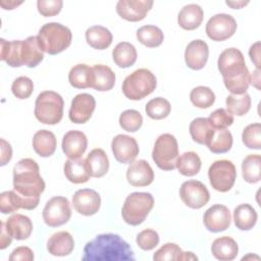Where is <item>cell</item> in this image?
Instances as JSON below:
<instances>
[{
  "label": "cell",
  "mask_w": 261,
  "mask_h": 261,
  "mask_svg": "<svg viewBox=\"0 0 261 261\" xmlns=\"http://www.w3.org/2000/svg\"><path fill=\"white\" fill-rule=\"evenodd\" d=\"M0 59L11 67L22 66L21 62V40H0Z\"/></svg>",
  "instance_id": "31"
},
{
  "label": "cell",
  "mask_w": 261,
  "mask_h": 261,
  "mask_svg": "<svg viewBox=\"0 0 261 261\" xmlns=\"http://www.w3.org/2000/svg\"><path fill=\"white\" fill-rule=\"evenodd\" d=\"M257 212L250 204H241L233 210V221L237 228L250 230L257 222Z\"/></svg>",
  "instance_id": "35"
},
{
  "label": "cell",
  "mask_w": 261,
  "mask_h": 261,
  "mask_svg": "<svg viewBox=\"0 0 261 261\" xmlns=\"http://www.w3.org/2000/svg\"><path fill=\"white\" fill-rule=\"evenodd\" d=\"M12 237L10 236V233L7 231L6 226H5V222L1 221V238H0V249L4 250L5 248H7L12 241Z\"/></svg>",
  "instance_id": "54"
},
{
  "label": "cell",
  "mask_w": 261,
  "mask_h": 261,
  "mask_svg": "<svg viewBox=\"0 0 261 261\" xmlns=\"http://www.w3.org/2000/svg\"><path fill=\"white\" fill-rule=\"evenodd\" d=\"M138 41L149 48H155L162 44L164 40L163 32L156 25H143L137 31Z\"/></svg>",
  "instance_id": "39"
},
{
  "label": "cell",
  "mask_w": 261,
  "mask_h": 261,
  "mask_svg": "<svg viewBox=\"0 0 261 261\" xmlns=\"http://www.w3.org/2000/svg\"><path fill=\"white\" fill-rule=\"evenodd\" d=\"M88 146L86 135L81 130H69L62 139V151L69 159L81 158Z\"/></svg>",
  "instance_id": "20"
},
{
  "label": "cell",
  "mask_w": 261,
  "mask_h": 261,
  "mask_svg": "<svg viewBox=\"0 0 261 261\" xmlns=\"http://www.w3.org/2000/svg\"><path fill=\"white\" fill-rule=\"evenodd\" d=\"M96 107L95 98L88 94L82 93L76 95L69 108V119L74 123H86L92 116Z\"/></svg>",
  "instance_id": "16"
},
{
  "label": "cell",
  "mask_w": 261,
  "mask_h": 261,
  "mask_svg": "<svg viewBox=\"0 0 261 261\" xmlns=\"http://www.w3.org/2000/svg\"><path fill=\"white\" fill-rule=\"evenodd\" d=\"M5 226L10 236L17 240H27L33 231L32 220L22 214L16 213L11 215L5 222Z\"/></svg>",
  "instance_id": "23"
},
{
  "label": "cell",
  "mask_w": 261,
  "mask_h": 261,
  "mask_svg": "<svg viewBox=\"0 0 261 261\" xmlns=\"http://www.w3.org/2000/svg\"><path fill=\"white\" fill-rule=\"evenodd\" d=\"M249 56L257 69H260V42L254 43L249 49Z\"/></svg>",
  "instance_id": "53"
},
{
  "label": "cell",
  "mask_w": 261,
  "mask_h": 261,
  "mask_svg": "<svg viewBox=\"0 0 261 261\" xmlns=\"http://www.w3.org/2000/svg\"><path fill=\"white\" fill-rule=\"evenodd\" d=\"M152 158L155 164L162 170H173L178 158V145L171 134L160 135L152 151Z\"/></svg>",
  "instance_id": "8"
},
{
  "label": "cell",
  "mask_w": 261,
  "mask_h": 261,
  "mask_svg": "<svg viewBox=\"0 0 261 261\" xmlns=\"http://www.w3.org/2000/svg\"><path fill=\"white\" fill-rule=\"evenodd\" d=\"M145 111L150 118L160 120L169 115L171 111V105L165 98L157 97L150 100L146 104Z\"/></svg>",
  "instance_id": "43"
},
{
  "label": "cell",
  "mask_w": 261,
  "mask_h": 261,
  "mask_svg": "<svg viewBox=\"0 0 261 261\" xmlns=\"http://www.w3.org/2000/svg\"><path fill=\"white\" fill-rule=\"evenodd\" d=\"M153 4L151 0H119L116 4V12L127 21H140L145 18Z\"/></svg>",
  "instance_id": "14"
},
{
  "label": "cell",
  "mask_w": 261,
  "mask_h": 261,
  "mask_svg": "<svg viewBox=\"0 0 261 261\" xmlns=\"http://www.w3.org/2000/svg\"><path fill=\"white\" fill-rule=\"evenodd\" d=\"M13 190L22 201V209L33 210L40 202L45 181L40 175L38 163L32 158L19 160L13 167Z\"/></svg>",
  "instance_id": "1"
},
{
  "label": "cell",
  "mask_w": 261,
  "mask_h": 261,
  "mask_svg": "<svg viewBox=\"0 0 261 261\" xmlns=\"http://www.w3.org/2000/svg\"><path fill=\"white\" fill-rule=\"evenodd\" d=\"M190 135L192 139L201 145H206V142L211 135L213 127L209 123L208 119L205 117H198L195 118L191 123H190Z\"/></svg>",
  "instance_id": "41"
},
{
  "label": "cell",
  "mask_w": 261,
  "mask_h": 261,
  "mask_svg": "<svg viewBox=\"0 0 261 261\" xmlns=\"http://www.w3.org/2000/svg\"><path fill=\"white\" fill-rule=\"evenodd\" d=\"M22 2H15V1H0V5L3 7V9H13L16 6L20 5Z\"/></svg>",
  "instance_id": "56"
},
{
  "label": "cell",
  "mask_w": 261,
  "mask_h": 261,
  "mask_svg": "<svg viewBox=\"0 0 261 261\" xmlns=\"http://www.w3.org/2000/svg\"><path fill=\"white\" fill-rule=\"evenodd\" d=\"M225 88L231 94L246 93L250 85V72L243 53L237 48H227L221 52L217 61Z\"/></svg>",
  "instance_id": "3"
},
{
  "label": "cell",
  "mask_w": 261,
  "mask_h": 261,
  "mask_svg": "<svg viewBox=\"0 0 261 261\" xmlns=\"http://www.w3.org/2000/svg\"><path fill=\"white\" fill-rule=\"evenodd\" d=\"M62 5V0H39L37 2L39 13L45 17L57 15L61 11Z\"/></svg>",
  "instance_id": "50"
},
{
  "label": "cell",
  "mask_w": 261,
  "mask_h": 261,
  "mask_svg": "<svg viewBox=\"0 0 261 261\" xmlns=\"http://www.w3.org/2000/svg\"><path fill=\"white\" fill-rule=\"evenodd\" d=\"M11 91L16 98L28 99L34 91L33 81L28 76H18L13 81Z\"/></svg>",
  "instance_id": "47"
},
{
  "label": "cell",
  "mask_w": 261,
  "mask_h": 261,
  "mask_svg": "<svg viewBox=\"0 0 261 261\" xmlns=\"http://www.w3.org/2000/svg\"><path fill=\"white\" fill-rule=\"evenodd\" d=\"M179 197L188 207L200 209L209 202L210 194L203 182L191 179L180 186Z\"/></svg>",
  "instance_id": "12"
},
{
  "label": "cell",
  "mask_w": 261,
  "mask_h": 261,
  "mask_svg": "<svg viewBox=\"0 0 261 261\" xmlns=\"http://www.w3.org/2000/svg\"><path fill=\"white\" fill-rule=\"evenodd\" d=\"M44 52L39 44L37 36L28 37L21 41V62L28 67H36L42 62Z\"/></svg>",
  "instance_id": "22"
},
{
  "label": "cell",
  "mask_w": 261,
  "mask_h": 261,
  "mask_svg": "<svg viewBox=\"0 0 261 261\" xmlns=\"http://www.w3.org/2000/svg\"><path fill=\"white\" fill-rule=\"evenodd\" d=\"M242 141L247 148L259 150L261 148V124L255 122L247 125L243 130Z\"/></svg>",
  "instance_id": "45"
},
{
  "label": "cell",
  "mask_w": 261,
  "mask_h": 261,
  "mask_svg": "<svg viewBox=\"0 0 261 261\" xmlns=\"http://www.w3.org/2000/svg\"><path fill=\"white\" fill-rule=\"evenodd\" d=\"M83 261H134L130 246L118 234L101 233L84 248Z\"/></svg>",
  "instance_id": "2"
},
{
  "label": "cell",
  "mask_w": 261,
  "mask_h": 261,
  "mask_svg": "<svg viewBox=\"0 0 261 261\" xmlns=\"http://www.w3.org/2000/svg\"><path fill=\"white\" fill-rule=\"evenodd\" d=\"M37 37L43 52L56 55L70 46L72 34L59 22H48L42 25Z\"/></svg>",
  "instance_id": "4"
},
{
  "label": "cell",
  "mask_w": 261,
  "mask_h": 261,
  "mask_svg": "<svg viewBox=\"0 0 261 261\" xmlns=\"http://www.w3.org/2000/svg\"><path fill=\"white\" fill-rule=\"evenodd\" d=\"M22 208V201L18 194L13 191H6L0 195V210L3 214H8Z\"/></svg>",
  "instance_id": "46"
},
{
  "label": "cell",
  "mask_w": 261,
  "mask_h": 261,
  "mask_svg": "<svg viewBox=\"0 0 261 261\" xmlns=\"http://www.w3.org/2000/svg\"><path fill=\"white\" fill-rule=\"evenodd\" d=\"M12 157V149L8 142L4 139H1V166L5 165L11 160Z\"/></svg>",
  "instance_id": "52"
},
{
  "label": "cell",
  "mask_w": 261,
  "mask_h": 261,
  "mask_svg": "<svg viewBox=\"0 0 261 261\" xmlns=\"http://www.w3.org/2000/svg\"><path fill=\"white\" fill-rule=\"evenodd\" d=\"M190 100L194 106L201 109H206L214 104L215 94L210 88L199 86L191 91Z\"/></svg>",
  "instance_id": "42"
},
{
  "label": "cell",
  "mask_w": 261,
  "mask_h": 261,
  "mask_svg": "<svg viewBox=\"0 0 261 261\" xmlns=\"http://www.w3.org/2000/svg\"><path fill=\"white\" fill-rule=\"evenodd\" d=\"M243 178L249 184H256L261 178V157L259 154H250L242 162Z\"/></svg>",
  "instance_id": "38"
},
{
  "label": "cell",
  "mask_w": 261,
  "mask_h": 261,
  "mask_svg": "<svg viewBox=\"0 0 261 261\" xmlns=\"http://www.w3.org/2000/svg\"><path fill=\"white\" fill-rule=\"evenodd\" d=\"M111 32L102 25H93L86 31V41L94 49L104 50L112 43Z\"/></svg>",
  "instance_id": "33"
},
{
  "label": "cell",
  "mask_w": 261,
  "mask_h": 261,
  "mask_svg": "<svg viewBox=\"0 0 261 261\" xmlns=\"http://www.w3.org/2000/svg\"><path fill=\"white\" fill-rule=\"evenodd\" d=\"M201 159L196 152L189 151L178 156L175 167L185 176H194L201 169Z\"/></svg>",
  "instance_id": "37"
},
{
  "label": "cell",
  "mask_w": 261,
  "mask_h": 261,
  "mask_svg": "<svg viewBox=\"0 0 261 261\" xmlns=\"http://www.w3.org/2000/svg\"><path fill=\"white\" fill-rule=\"evenodd\" d=\"M57 146L55 135L47 129L38 130L33 137V148L41 157H49L54 154Z\"/></svg>",
  "instance_id": "28"
},
{
  "label": "cell",
  "mask_w": 261,
  "mask_h": 261,
  "mask_svg": "<svg viewBox=\"0 0 261 261\" xmlns=\"http://www.w3.org/2000/svg\"><path fill=\"white\" fill-rule=\"evenodd\" d=\"M10 261H32L34 260V253L29 247H17L14 249L10 256H9Z\"/></svg>",
  "instance_id": "51"
},
{
  "label": "cell",
  "mask_w": 261,
  "mask_h": 261,
  "mask_svg": "<svg viewBox=\"0 0 261 261\" xmlns=\"http://www.w3.org/2000/svg\"><path fill=\"white\" fill-rule=\"evenodd\" d=\"M63 106V99L58 93L44 91L36 99L35 116L44 124H57L62 119Z\"/></svg>",
  "instance_id": "5"
},
{
  "label": "cell",
  "mask_w": 261,
  "mask_h": 261,
  "mask_svg": "<svg viewBox=\"0 0 261 261\" xmlns=\"http://www.w3.org/2000/svg\"><path fill=\"white\" fill-rule=\"evenodd\" d=\"M237 31V21L226 13L213 15L206 24V34L212 41L221 42L229 39Z\"/></svg>",
  "instance_id": "11"
},
{
  "label": "cell",
  "mask_w": 261,
  "mask_h": 261,
  "mask_svg": "<svg viewBox=\"0 0 261 261\" xmlns=\"http://www.w3.org/2000/svg\"><path fill=\"white\" fill-rule=\"evenodd\" d=\"M93 69V85L92 88L99 92L111 90L115 84V73L113 70L104 64H95Z\"/></svg>",
  "instance_id": "30"
},
{
  "label": "cell",
  "mask_w": 261,
  "mask_h": 261,
  "mask_svg": "<svg viewBox=\"0 0 261 261\" xmlns=\"http://www.w3.org/2000/svg\"><path fill=\"white\" fill-rule=\"evenodd\" d=\"M126 179L133 187H147L154 180V171L146 160H134L127 167Z\"/></svg>",
  "instance_id": "18"
},
{
  "label": "cell",
  "mask_w": 261,
  "mask_h": 261,
  "mask_svg": "<svg viewBox=\"0 0 261 261\" xmlns=\"http://www.w3.org/2000/svg\"><path fill=\"white\" fill-rule=\"evenodd\" d=\"M43 220L50 227L65 224L71 216L70 204L67 198L56 196L51 198L43 209Z\"/></svg>",
  "instance_id": "10"
},
{
  "label": "cell",
  "mask_w": 261,
  "mask_h": 261,
  "mask_svg": "<svg viewBox=\"0 0 261 261\" xmlns=\"http://www.w3.org/2000/svg\"><path fill=\"white\" fill-rule=\"evenodd\" d=\"M137 244L144 251L153 250L159 244V234L154 229H144L137 236Z\"/></svg>",
  "instance_id": "49"
},
{
  "label": "cell",
  "mask_w": 261,
  "mask_h": 261,
  "mask_svg": "<svg viewBox=\"0 0 261 261\" xmlns=\"http://www.w3.org/2000/svg\"><path fill=\"white\" fill-rule=\"evenodd\" d=\"M211 252L216 259L221 261H229L237 257L239 247L232 238L224 236L214 240L211 246Z\"/></svg>",
  "instance_id": "26"
},
{
  "label": "cell",
  "mask_w": 261,
  "mask_h": 261,
  "mask_svg": "<svg viewBox=\"0 0 261 261\" xmlns=\"http://www.w3.org/2000/svg\"><path fill=\"white\" fill-rule=\"evenodd\" d=\"M204 17V12L198 4H188L184 6L178 15L177 22L179 27L187 31H193L200 27Z\"/></svg>",
  "instance_id": "24"
},
{
  "label": "cell",
  "mask_w": 261,
  "mask_h": 261,
  "mask_svg": "<svg viewBox=\"0 0 261 261\" xmlns=\"http://www.w3.org/2000/svg\"><path fill=\"white\" fill-rule=\"evenodd\" d=\"M232 142V135L227 128H213L206 146L214 154H223L230 150Z\"/></svg>",
  "instance_id": "25"
},
{
  "label": "cell",
  "mask_w": 261,
  "mask_h": 261,
  "mask_svg": "<svg viewBox=\"0 0 261 261\" xmlns=\"http://www.w3.org/2000/svg\"><path fill=\"white\" fill-rule=\"evenodd\" d=\"M153 206L154 198L150 193H132L124 200L121 209L122 218L129 225H139L144 222Z\"/></svg>",
  "instance_id": "6"
},
{
  "label": "cell",
  "mask_w": 261,
  "mask_h": 261,
  "mask_svg": "<svg viewBox=\"0 0 261 261\" xmlns=\"http://www.w3.org/2000/svg\"><path fill=\"white\" fill-rule=\"evenodd\" d=\"M93 69L87 64H76L71 67L68 73L69 84L76 89L92 88L93 85Z\"/></svg>",
  "instance_id": "36"
},
{
  "label": "cell",
  "mask_w": 261,
  "mask_h": 261,
  "mask_svg": "<svg viewBox=\"0 0 261 261\" xmlns=\"http://www.w3.org/2000/svg\"><path fill=\"white\" fill-rule=\"evenodd\" d=\"M153 259L155 261H180V260H197L192 252H184L176 244L166 243L160 249H158L154 255Z\"/></svg>",
  "instance_id": "32"
},
{
  "label": "cell",
  "mask_w": 261,
  "mask_h": 261,
  "mask_svg": "<svg viewBox=\"0 0 261 261\" xmlns=\"http://www.w3.org/2000/svg\"><path fill=\"white\" fill-rule=\"evenodd\" d=\"M156 86L155 75L147 68H139L124 79L122 93L127 99L138 101L153 93Z\"/></svg>",
  "instance_id": "7"
},
{
  "label": "cell",
  "mask_w": 261,
  "mask_h": 261,
  "mask_svg": "<svg viewBox=\"0 0 261 261\" xmlns=\"http://www.w3.org/2000/svg\"><path fill=\"white\" fill-rule=\"evenodd\" d=\"M142 124L143 116L139 111L135 109L125 110L119 116V125L126 132L135 133L140 129Z\"/></svg>",
  "instance_id": "44"
},
{
  "label": "cell",
  "mask_w": 261,
  "mask_h": 261,
  "mask_svg": "<svg viewBox=\"0 0 261 261\" xmlns=\"http://www.w3.org/2000/svg\"><path fill=\"white\" fill-rule=\"evenodd\" d=\"M137 57L138 54L135 46L128 42L118 43L112 51L114 63L121 68H127L134 65L137 61Z\"/></svg>",
  "instance_id": "34"
},
{
  "label": "cell",
  "mask_w": 261,
  "mask_h": 261,
  "mask_svg": "<svg viewBox=\"0 0 261 261\" xmlns=\"http://www.w3.org/2000/svg\"><path fill=\"white\" fill-rule=\"evenodd\" d=\"M203 222L205 227L211 232L223 231L230 225V211L224 205L215 204L205 211Z\"/></svg>",
  "instance_id": "15"
},
{
  "label": "cell",
  "mask_w": 261,
  "mask_h": 261,
  "mask_svg": "<svg viewBox=\"0 0 261 261\" xmlns=\"http://www.w3.org/2000/svg\"><path fill=\"white\" fill-rule=\"evenodd\" d=\"M260 69H256L252 74H250V84H252L256 89H260Z\"/></svg>",
  "instance_id": "55"
},
{
  "label": "cell",
  "mask_w": 261,
  "mask_h": 261,
  "mask_svg": "<svg viewBox=\"0 0 261 261\" xmlns=\"http://www.w3.org/2000/svg\"><path fill=\"white\" fill-rule=\"evenodd\" d=\"M226 5L230 6L231 8H234V9H239V8H242L243 6H246L249 2L248 1H226L225 2Z\"/></svg>",
  "instance_id": "57"
},
{
  "label": "cell",
  "mask_w": 261,
  "mask_h": 261,
  "mask_svg": "<svg viewBox=\"0 0 261 261\" xmlns=\"http://www.w3.org/2000/svg\"><path fill=\"white\" fill-rule=\"evenodd\" d=\"M88 171L93 177L104 176L109 169V160L103 149H93L86 158Z\"/></svg>",
  "instance_id": "27"
},
{
  "label": "cell",
  "mask_w": 261,
  "mask_h": 261,
  "mask_svg": "<svg viewBox=\"0 0 261 261\" xmlns=\"http://www.w3.org/2000/svg\"><path fill=\"white\" fill-rule=\"evenodd\" d=\"M111 150L116 161L122 164L132 163L139 155V145L135 138L117 135L111 142Z\"/></svg>",
  "instance_id": "13"
},
{
  "label": "cell",
  "mask_w": 261,
  "mask_h": 261,
  "mask_svg": "<svg viewBox=\"0 0 261 261\" xmlns=\"http://www.w3.org/2000/svg\"><path fill=\"white\" fill-rule=\"evenodd\" d=\"M208 177L212 188L218 192H228L234 185L237 170L234 164L226 159L216 160L208 169Z\"/></svg>",
  "instance_id": "9"
},
{
  "label": "cell",
  "mask_w": 261,
  "mask_h": 261,
  "mask_svg": "<svg viewBox=\"0 0 261 261\" xmlns=\"http://www.w3.org/2000/svg\"><path fill=\"white\" fill-rule=\"evenodd\" d=\"M64 174L65 177L73 184H84L90 179V173L87 168L86 159H67L64 163Z\"/></svg>",
  "instance_id": "29"
},
{
  "label": "cell",
  "mask_w": 261,
  "mask_h": 261,
  "mask_svg": "<svg viewBox=\"0 0 261 261\" xmlns=\"http://www.w3.org/2000/svg\"><path fill=\"white\" fill-rule=\"evenodd\" d=\"M72 205L80 214L91 216L96 214L100 209L101 198L95 190L81 189L73 194Z\"/></svg>",
  "instance_id": "17"
},
{
  "label": "cell",
  "mask_w": 261,
  "mask_h": 261,
  "mask_svg": "<svg viewBox=\"0 0 261 261\" xmlns=\"http://www.w3.org/2000/svg\"><path fill=\"white\" fill-rule=\"evenodd\" d=\"M227 111L237 116H243L247 114L251 108V97L246 92L243 94H230L225 100Z\"/></svg>",
  "instance_id": "40"
},
{
  "label": "cell",
  "mask_w": 261,
  "mask_h": 261,
  "mask_svg": "<svg viewBox=\"0 0 261 261\" xmlns=\"http://www.w3.org/2000/svg\"><path fill=\"white\" fill-rule=\"evenodd\" d=\"M207 119L213 128H226L233 122L232 114L223 108L214 110Z\"/></svg>",
  "instance_id": "48"
},
{
  "label": "cell",
  "mask_w": 261,
  "mask_h": 261,
  "mask_svg": "<svg viewBox=\"0 0 261 261\" xmlns=\"http://www.w3.org/2000/svg\"><path fill=\"white\" fill-rule=\"evenodd\" d=\"M73 238L68 231L65 230L53 233L47 242V250L53 256H67L73 251Z\"/></svg>",
  "instance_id": "21"
},
{
  "label": "cell",
  "mask_w": 261,
  "mask_h": 261,
  "mask_svg": "<svg viewBox=\"0 0 261 261\" xmlns=\"http://www.w3.org/2000/svg\"><path fill=\"white\" fill-rule=\"evenodd\" d=\"M209 48L205 41L194 40L190 42L185 51V61L188 67L194 70L202 69L208 60Z\"/></svg>",
  "instance_id": "19"
}]
</instances>
